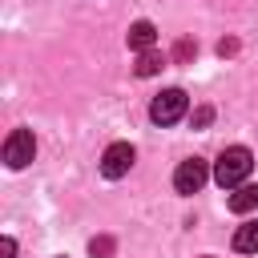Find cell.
<instances>
[{"label":"cell","instance_id":"obj_1","mask_svg":"<svg viewBox=\"0 0 258 258\" xmlns=\"http://www.w3.org/2000/svg\"><path fill=\"white\" fill-rule=\"evenodd\" d=\"M250 169H254V153L246 145H230V149H222V157L214 165V181L222 189H238V185H246Z\"/></svg>","mask_w":258,"mask_h":258},{"label":"cell","instance_id":"obj_2","mask_svg":"<svg viewBox=\"0 0 258 258\" xmlns=\"http://www.w3.org/2000/svg\"><path fill=\"white\" fill-rule=\"evenodd\" d=\"M185 109H189V97H185L181 89H165V93H157V97H153L149 117H153L157 125H173V121H181V117H185Z\"/></svg>","mask_w":258,"mask_h":258},{"label":"cell","instance_id":"obj_3","mask_svg":"<svg viewBox=\"0 0 258 258\" xmlns=\"http://www.w3.org/2000/svg\"><path fill=\"white\" fill-rule=\"evenodd\" d=\"M32 157H36V137H32V129H12V133L4 137V165H8V169H24Z\"/></svg>","mask_w":258,"mask_h":258},{"label":"cell","instance_id":"obj_4","mask_svg":"<svg viewBox=\"0 0 258 258\" xmlns=\"http://www.w3.org/2000/svg\"><path fill=\"white\" fill-rule=\"evenodd\" d=\"M206 181H210V165H206L202 157H185V161L177 165V173H173V189H177V194H198Z\"/></svg>","mask_w":258,"mask_h":258},{"label":"cell","instance_id":"obj_5","mask_svg":"<svg viewBox=\"0 0 258 258\" xmlns=\"http://www.w3.org/2000/svg\"><path fill=\"white\" fill-rule=\"evenodd\" d=\"M133 157H137V153H133L129 141H113V145L101 153V173L117 181V177H125V173L133 169Z\"/></svg>","mask_w":258,"mask_h":258},{"label":"cell","instance_id":"obj_6","mask_svg":"<svg viewBox=\"0 0 258 258\" xmlns=\"http://www.w3.org/2000/svg\"><path fill=\"white\" fill-rule=\"evenodd\" d=\"M125 40H129V48H133L137 56H141V52H153V44H157V28H153L149 20H137V24L129 28Z\"/></svg>","mask_w":258,"mask_h":258},{"label":"cell","instance_id":"obj_7","mask_svg":"<svg viewBox=\"0 0 258 258\" xmlns=\"http://www.w3.org/2000/svg\"><path fill=\"white\" fill-rule=\"evenodd\" d=\"M230 210L234 214H250V210H258V185H238L234 194H230Z\"/></svg>","mask_w":258,"mask_h":258},{"label":"cell","instance_id":"obj_8","mask_svg":"<svg viewBox=\"0 0 258 258\" xmlns=\"http://www.w3.org/2000/svg\"><path fill=\"white\" fill-rule=\"evenodd\" d=\"M234 250L238 254H258V222H242L234 230Z\"/></svg>","mask_w":258,"mask_h":258},{"label":"cell","instance_id":"obj_9","mask_svg":"<svg viewBox=\"0 0 258 258\" xmlns=\"http://www.w3.org/2000/svg\"><path fill=\"white\" fill-rule=\"evenodd\" d=\"M161 64H165V56L153 48V52H141V56H137L133 73H137V77H153V73H161Z\"/></svg>","mask_w":258,"mask_h":258},{"label":"cell","instance_id":"obj_10","mask_svg":"<svg viewBox=\"0 0 258 258\" xmlns=\"http://www.w3.org/2000/svg\"><path fill=\"white\" fill-rule=\"evenodd\" d=\"M89 254H93V258L113 254V238H93V242H89Z\"/></svg>","mask_w":258,"mask_h":258},{"label":"cell","instance_id":"obj_11","mask_svg":"<svg viewBox=\"0 0 258 258\" xmlns=\"http://www.w3.org/2000/svg\"><path fill=\"white\" fill-rule=\"evenodd\" d=\"M194 52H198V44H194V40H177V48H173V56H177V60H189Z\"/></svg>","mask_w":258,"mask_h":258},{"label":"cell","instance_id":"obj_12","mask_svg":"<svg viewBox=\"0 0 258 258\" xmlns=\"http://www.w3.org/2000/svg\"><path fill=\"white\" fill-rule=\"evenodd\" d=\"M210 117H214V109H210V105H202V109H194V129H202V125H210Z\"/></svg>","mask_w":258,"mask_h":258},{"label":"cell","instance_id":"obj_13","mask_svg":"<svg viewBox=\"0 0 258 258\" xmlns=\"http://www.w3.org/2000/svg\"><path fill=\"white\" fill-rule=\"evenodd\" d=\"M0 258H16V242L12 238H0Z\"/></svg>","mask_w":258,"mask_h":258},{"label":"cell","instance_id":"obj_14","mask_svg":"<svg viewBox=\"0 0 258 258\" xmlns=\"http://www.w3.org/2000/svg\"><path fill=\"white\" fill-rule=\"evenodd\" d=\"M218 52H222V56H230V52H238V40H222V44H218Z\"/></svg>","mask_w":258,"mask_h":258},{"label":"cell","instance_id":"obj_15","mask_svg":"<svg viewBox=\"0 0 258 258\" xmlns=\"http://www.w3.org/2000/svg\"><path fill=\"white\" fill-rule=\"evenodd\" d=\"M206 258H210V254H206Z\"/></svg>","mask_w":258,"mask_h":258}]
</instances>
